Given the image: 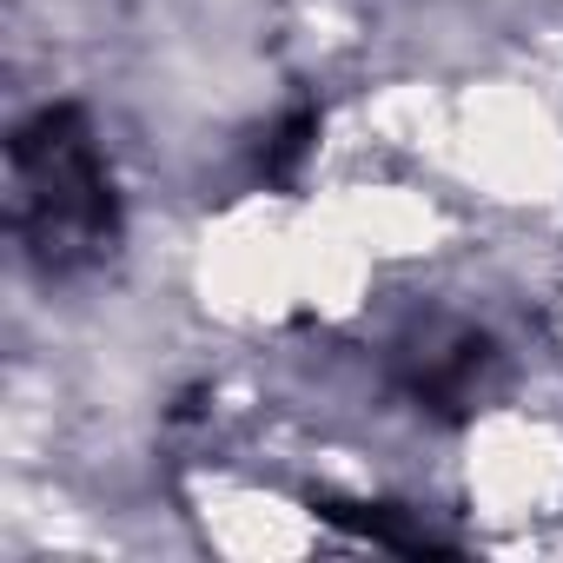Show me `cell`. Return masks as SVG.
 Masks as SVG:
<instances>
[{
  "label": "cell",
  "mask_w": 563,
  "mask_h": 563,
  "mask_svg": "<svg viewBox=\"0 0 563 563\" xmlns=\"http://www.w3.org/2000/svg\"><path fill=\"white\" fill-rule=\"evenodd\" d=\"M14 192H21L27 239L54 265H74V258L100 252L107 232H113V199H107L100 153H93V140L74 113H41L14 140Z\"/></svg>",
  "instance_id": "6da1fadb"
}]
</instances>
